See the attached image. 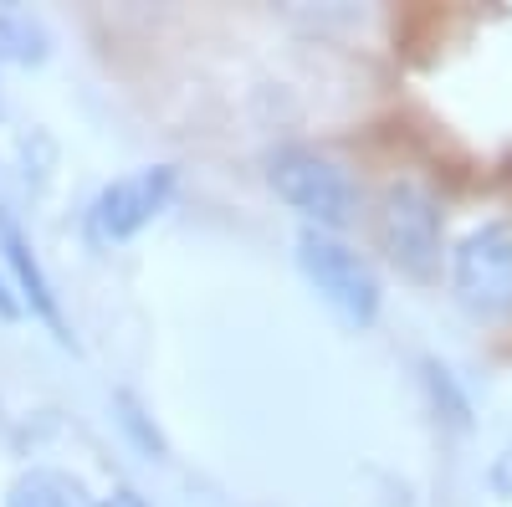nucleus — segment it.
<instances>
[{
    "label": "nucleus",
    "mask_w": 512,
    "mask_h": 507,
    "mask_svg": "<svg viewBox=\"0 0 512 507\" xmlns=\"http://www.w3.org/2000/svg\"><path fill=\"white\" fill-rule=\"evenodd\" d=\"M374 241L400 277L410 282H436L446 257V205L431 185L410 175L390 180L374 205Z\"/></svg>",
    "instance_id": "1"
},
{
    "label": "nucleus",
    "mask_w": 512,
    "mask_h": 507,
    "mask_svg": "<svg viewBox=\"0 0 512 507\" xmlns=\"http://www.w3.org/2000/svg\"><path fill=\"white\" fill-rule=\"evenodd\" d=\"M297 267H303L308 287L333 308V318L344 328H354V333L374 328V318L384 308V282H379V267L359 246H349L333 231L303 226L297 231Z\"/></svg>",
    "instance_id": "2"
},
{
    "label": "nucleus",
    "mask_w": 512,
    "mask_h": 507,
    "mask_svg": "<svg viewBox=\"0 0 512 507\" xmlns=\"http://www.w3.org/2000/svg\"><path fill=\"white\" fill-rule=\"evenodd\" d=\"M267 185L282 205H292L297 216L318 231H344L359 216V185L338 159H328L313 144H282L267 159Z\"/></svg>",
    "instance_id": "3"
},
{
    "label": "nucleus",
    "mask_w": 512,
    "mask_h": 507,
    "mask_svg": "<svg viewBox=\"0 0 512 507\" xmlns=\"http://www.w3.org/2000/svg\"><path fill=\"white\" fill-rule=\"evenodd\" d=\"M451 298L482 323L512 318V221L507 216L477 221L451 246Z\"/></svg>",
    "instance_id": "4"
},
{
    "label": "nucleus",
    "mask_w": 512,
    "mask_h": 507,
    "mask_svg": "<svg viewBox=\"0 0 512 507\" xmlns=\"http://www.w3.org/2000/svg\"><path fill=\"white\" fill-rule=\"evenodd\" d=\"M180 195V164H144L108 180L88 200V241L93 246H123L139 231H149Z\"/></svg>",
    "instance_id": "5"
},
{
    "label": "nucleus",
    "mask_w": 512,
    "mask_h": 507,
    "mask_svg": "<svg viewBox=\"0 0 512 507\" xmlns=\"http://www.w3.org/2000/svg\"><path fill=\"white\" fill-rule=\"evenodd\" d=\"M0 262H6V282L16 287V298L31 318H41L52 328V338L62 349H77V338L67 328V313H62V298H57V282L47 277V267H41L36 246L26 236V226L16 221L11 205H0Z\"/></svg>",
    "instance_id": "6"
},
{
    "label": "nucleus",
    "mask_w": 512,
    "mask_h": 507,
    "mask_svg": "<svg viewBox=\"0 0 512 507\" xmlns=\"http://www.w3.org/2000/svg\"><path fill=\"white\" fill-rule=\"evenodd\" d=\"M0 507H93V492L62 467H26L11 477Z\"/></svg>",
    "instance_id": "7"
},
{
    "label": "nucleus",
    "mask_w": 512,
    "mask_h": 507,
    "mask_svg": "<svg viewBox=\"0 0 512 507\" xmlns=\"http://www.w3.org/2000/svg\"><path fill=\"white\" fill-rule=\"evenodd\" d=\"M0 57H11L21 67H36L52 57V36L36 16L26 11H0Z\"/></svg>",
    "instance_id": "8"
},
{
    "label": "nucleus",
    "mask_w": 512,
    "mask_h": 507,
    "mask_svg": "<svg viewBox=\"0 0 512 507\" xmlns=\"http://www.w3.org/2000/svg\"><path fill=\"white\" fill-rule=\"evenodd\" d=\"M420 379H425V395H431L436 415L451 420L456 431H472V400H466V390L456 385V374H451L436 354H425V359H420Z\"/></svg>",
    "instance_id": "9"
},
{
    "label": "nucleus",
    "mask_w": 512,
    "mask_h": 507,
    "mask_svg": "<svg viewBox=\"0 0 512 507\" xmlns=\"http://www.w3.org/2000/svg\"><path fill=\"white\" fill-rule=\"evenodd\" d=\"M113 415H118V426H123V436L134 441L149 461H164L169 456V441H164V431L154 426V415L144 410V400L134 395V390H113Z\"/></svg>",
    "instance_id": "10"
},
{
    "label": "nucleus",
    "mask_w": 512,
    "mask_h": 507,
    "mask_svg": "<svg viewBox=\"0 0 512 507\" xmlns=\"http://www.w3.org/2000/svg\"><path fill=\"white\" fill-rule=\"evenodd\" d=\"M93 507H154L139 487H113V492H103V497H93Z\"/></svg>",
    "instance_id": "11"
},
{
    "label": "nucleus",
    "mask_w": 512,
    "mask_h": 507,
    "mask_svg": "<svg viewBox=\"0 0 512 507\" xmlns=\"http://www.w3.org/2000/svg\"><path fill=\"white\" fill-rule=\"evenodd\" d=\"M21 318H26V308L16 298V287L6 282V272H0V323H21Z\"/></svg>",
    "instance_id": "12"
}]
</instances>
